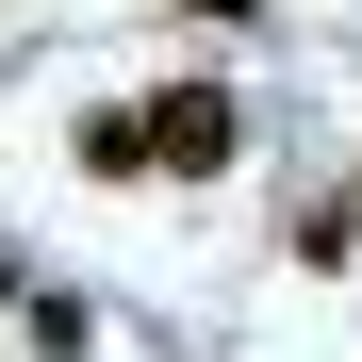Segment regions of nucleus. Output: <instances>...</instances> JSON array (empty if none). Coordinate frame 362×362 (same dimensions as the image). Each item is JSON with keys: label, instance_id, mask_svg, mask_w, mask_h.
I'll return each mask as SVG.
<instances>
[{"label": "nucleus", "instance_id": "3", "mask_svg": "<svg viewBox=\"0 0 362 362\" xmlns=\"http://www.w3.org/2000/svg\"><path fill=\"white\" fill-rule=\"evenodd\" d=\"M198 17H230V33H247V17H264V0H198Z\"/></svg>", "mask_w": 362, "mask_h": 362}, {"label": "nucleus", "instance_id": "1", "mask_svg": "<svg viewBox=\"0 0 362 362\" xmlns=\"http://www.w3.org/2000/svg\"><path fill=\"white\" fill-rule=\"evenodd\" d=\"M230 132H247V115H230V83H165V99H148V181H214Z\"/></svg>", "mask_w": 362, "mask_h": 362}, {"label": "nucleus", "instance_id": "2", "mask_svg": "<svg viewBox=\"0 0 362 362\" xmlns=\"http://www.w3.org/2000/svg\"><path fill=\"white\" fill-rule=\"evenodd\" d=\"M83 165L99 181H148V115H83Z\"/></svg>", "mask_w": 362, "mask_h": 362}]
</instances>
